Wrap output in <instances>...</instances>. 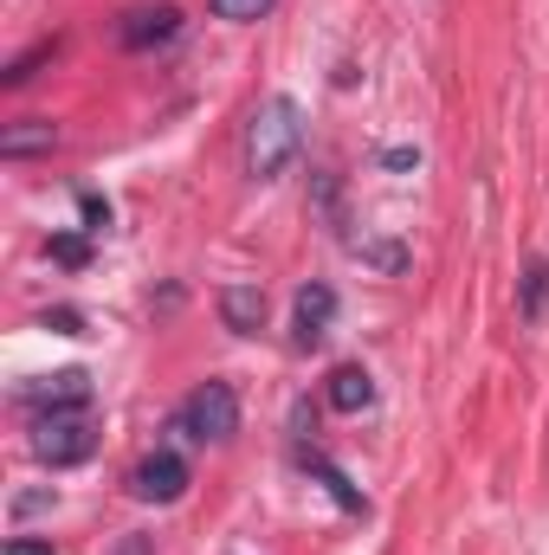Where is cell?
Segmentation results:
<instances>
[{"mask_svg": "<svg viewBox=\"0 0 549 555\" xmlns=\"http://www.w3.org/2000/svg\"><path fill=\"white\" fill-rule=\"evenodd\" d=\"M330 317H336V291H330L323 278H310V284L297 291V304H291V343H297V349H317V343L330 336Z\"/></svg>", "mask_w": 549, "mask_h": 555, "instance_id": "obj_6", "label": "cell"}, {"mask_svg": "<svg viewBox=\"0 0 549 555\" xmlns=\"http://www.w3.org/2000/svg\"><path fill=\"white\" fill-rule=\"evenodd\" d=\"M323 401H330L336 414H362V408H375V382H369V369H356V362L330 369V382H323Z\"/></svg>", "mask_w": 549, "mask_h": 555, "instance_id": "obj_9", "label": "cell"}, {"mask_svg": "<svg viewBox=\"0 0 549 555\" xmlns=\"http://www.w3.org/2000/svg\"><path fill=\"white\" fill-rule=\"evenodd\" d=\"M52 504V491H26V498H13V517H33V511H46Z\"/></svg>", "mask_w": 549, "mask_h": 555, "instance_id": "obj_18", "label": "cell"}, {"mask_svg": "<svg viewBox=\"0 0 549 555\" xmlns=\"http://www.w3.org/2000/svg\"><path fill=\"white\" fill-rule=\"evenodd\" d=\"M549 310V259H531L524 266V284H518V317L524 323H544Z\"/></svg>", "mask_w": 549, "mask_h": 555, "instance_id": "obj_12", "label": "cell"}, {"mask_svg": "<svg viewBox=\"0 0 549 555\" xmlns=\"http://www.w3.org/2000/svg\"><path fill=\"white\" fill-rule=\"evenodd\" d=\"M130 491H137L142 504H175V498L188 491V459L168 452V446H155L137 472H130Z\"/></svg>", "mask_w": 549, "mask_h": 555, "instance_id": "obj_5", "label": "cell"}, {"mask_svg": "<svg viewBox=\"0 0 549 555\" xmlns=\"http://www.w3.org/2000/svg\"><path fill=\"white\" fill-rule=\"evenodd\" d=\"M46 59H52V39H39L33 52H20V59L0 72V85H26V78H33V65H46Z\"/></svg>", "mask_w": 549, "mask_h": 555, "instance_id": "obj_14", "label": "cell"}, {"mask_svg": "<svg viewBox=\"0 0 549 555\" xmlns=\"http://www.w3.org/2000/svg\"><path fill=\"white\" fill-rule=\"evenodd\" d=\"M52 142H59V130H52L46 117H20V124H7V130H0V155H7V162L52 155Z\"/></svg>", "mask_w": 549, "mask_h": 555, "instance_id": "obj_10", "label": "cell"}, {"mask_svg": "<svg viewBox=\"0 0 549 555\" xmlns=\"http://www.w3.org/2000/svg\"><path fill=\"white\" fill-rule=\"evenodd\" d=\"M91 452H98V426H91L85 408L78 414H39L33 420V459L39 465L65 472V465H85Z\"/></svg>", "mask_w": 549, "mask_h": 555, "instance_id": "obj_3", "label": "cell"}, {"mask_svg": "<svg viewBox=\"0 0 549 555\" xmlns=\"http://www.w3.org/2000/svg\"><path fill=\"white\" fill-rule=\"evenodd\" d=\"M214 7V20H233V26H253V20H266L278 0H207Z\"/></svg>", "mask_w": 549, "mask_h": 555, "instance_id": "obj_13", "label": "cell"}, {"mask_svg": "<svg viewBox=\"0 0 549 555\" xmlns=\"http://www.w3.org/2000/svg\"><path fill=\"white\" fill-rule=\"evenodd\" d=\"M297 459H304V472H317V485H323V491H330V498H336L343 511H369V504H362V491H356V485H349V478H343V472H336V465H330L323 452H317V446H304Z\"/></svg>", "mask_w": 549, "mask_h": 555, "instance_id": "obj_11", "label": "cell"}, {"mask_svg": "<svg viewBox=\"0 0 549 555\" xmlns=\"http://www.w3.org/2000/svg\"><path fill=\"white\" fill-rule=\"evenodd\" d=\"M220 323L233 336H259L266 330V291L259 284H227L220 291Z\"/></svg>", "mask_w": 549, "mask_h": 555, "instance_id": "obj_8", "label": "cell"}, {"mask_svg": "<svg viewBox=\"0 0 549 555\" xmlns=\"http://www.w3.org/2000/svg\"><path fill=\"white\" fill-rule=\"evenodd\" d=\"M46 330H59V336H78V310H52V317H46Z\"/></svg>", "mask_w": 549, "mask_h": 555, "instance_id": "obj_19", "label": "cell"}, {"mask_svg": "<svg viewBox=\"0 0 549 555\" xmlns=\"http://www.w3.org/2000/svg\"><path fill=\"white\" fill-rule=\"evenodd\" d=\"M46 253H52L59 266H85V240H72V233H59V240H46Z\"/></svg>", "mask_w": 549, "mask_h": 555, "instance_id": "obj_16", "label": "cell"}, {"mask_svg": "<svg viewBox=\"0 0 549 555\" xmlns=\"http://www.w3.org/2000/svg\"><path fill=\"white\" fill-rule=\"evenodd\" d=\"M7 555H52L46 537H7Z\"/></svg>", "mask_w": 549, "mask_h": 555, "instance_id": "obj_17", "label": "cell"}, {"mask_svg": "<svg viewBox=\"0 0 549 555\" xmlns=\"http://www.w3.org/2000/svg\"><path fill=\"white\" fill-rule=\"evenodd\" d=\"M175 33H181V13H175V7H137V13L117 26L124 52H155V46H168Z\"/></svg>", "mask_w": 549, "mask_h": 555, "instance_id": "obj_7", "label": "cell"}, {"mask_svg": "<svg viewBox=\"0 0 549 555\" xmlns=\"http://www.w3.org/2000/svg\"><path fill=\"white\" fill-rule=\"evenodd\" d=\"M78 207H85V233H104V227H111V201H98V194H78Z\"/></svg>", "mask_w": 549, "mask_h": 555, "instance_id": "obj_15", "label": "cell"}, {"mask_svg": "<svg viewBox=\"0 0 549 555\" xmlns=\"http://www.w3.org/2000/svg\"><path fill=\"white\" fill-rule=\"evenodd\" d=\"M20 408H33V414H78V408H91V375L85 369L39 375V382L20 388Z\"/></svg>", "mask_w": 549, "mask_h": 555, "instance_id": "obj_4", "label": "cell"}, {"mask_svg": "<svg viewBox=\"0 0 549 555\" xmlns=\"http://www.w3.org/2000/svg\"><path fill=\"white\" fill-rule=\"evenodd\" d=\"M175 433L194 439V446L233 439V433H240V395H233V382H201V388L175 408Z\"/></svg>", "mask_w": 549, "mask_h": 555, "instance_id": "obj_2", "label": "cell"}, {"mask_svg": "<svg viewBox=\"0 0 549 555\" xmlns=\"http://www.w3.org/2000/svg\"><path fill=\"white\" fill-rule=\"evenodd\" d=\"M297 149H304V104L297 98H266L246 117V142H240L246 175L253 181H272V175H284L297 162Z\"/></svg>", "mask_w": 549, "mask_h": 555, "instance_id": "obj_1", "label": "cell"}]
</instances>
